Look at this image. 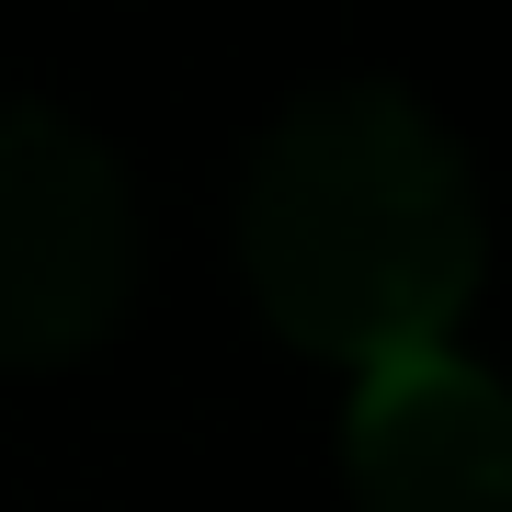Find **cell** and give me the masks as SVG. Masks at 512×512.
<instances>
[{
  "mask_svg": "<svg viewBox=\"0 0 512 512\" xmlns=\"http://www.w3.org/2000/svg\"><path fill=\"white\" fill-rule=\"evenodd\" d=\"M353 512H512V410L467 353H410L353 387L342 421Z\"/></svg>",
  "mask_w": 512,
  "mask_h": 512,
  "instance_id": "3957f363",
  "label": "cell"
},
{
  "mask_svg": "<svg viewBox=\"0 0 512 512\" xmlns=\"http://www.w3.org/2000/svg\"><path fill=\"white\" fill-rule=\"evenodd\" d=\"M490 217L456 126L399 80H319L239 160L251 308L319 365H410L467 319Z\"/></svg>",
  "mask_w": 512,
  "mask_h": 512,
  "instance_id": "6da1fadb",
  "label": "cell"
},
{
  "mask_svg": "<svg viewBox=\"0 0 512 512\" xmlns=\"http://www.w3.org/2000/svg\"><path fill=\"white\" fill-rule=\"evenodd\" d=\"M126 160L57 103H0V365H80L137 308Z\"/></svg>",
  "mask_w": 512,
  "mask_h": 512,
  "instance_id": "7a4b0ae2",
  "label": "cell"
}]
</instances>
